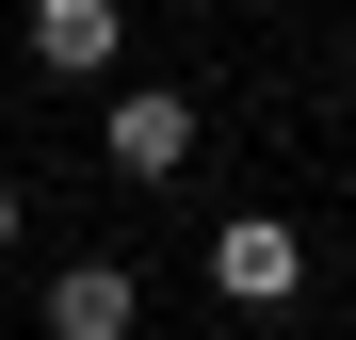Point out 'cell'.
I'll list each match as a JSON object with an SVG mask.
<instances>
[{"instance_id":"cell-4","label":"cell","mask_w":356,"mask_h":340,"mask_svg":"<svg viewBox=\"0 0 356 340\" xmlns=\"http://www.w3.org/2000/svg\"><path fill=\"white\" fill-rule=\"evenodd\" d=\"M146 292H130V259H65L49 275V340H130Z\"/></svg>"},{"instance_id":"cell-2","label":"cell","mask_w":356,"mask_h":340,"mask_svg":"<svg viewBox=\"0 0 356 340\" xmlns=\"http://www.w3.org/2000/svg\"><path fill=\"white\" fill-rule=\"evenodd\" d=\"M211 292L227 308H291V292H308V243H291L275 211H227L211 227Z\"/></svg>"},{"instance_id":"cell-6","label":"cell","mask_w":356,"mask_h":340,"mask_svg":"<svg viewBox=\"0 0 356 340\" xmlns=\"http://www.w3.org/2000/svg\"><path fill=\"white\" fill-rule=\"evenodd\" d=\"M340 81H356V17H340Z\"/></svg>"},{"instance_id":"cell-3","label":"cell","mask_w":356,"mask_h":340,"mask_svg":"<svg viewBox=\"0 0 356 340\" xmlns=\"http://www.w3.org/2000/svg\"><path fill=\"white\" fill-rule=\"evenodd\" d=\"M113 49H130L113 0H33V65H49V81H113Z\"/></svg>"},{"instance_id":"cell-5","label":"cell","mask_w":356,"mask_h":340,"mask_svg":"<svg viewBox=\"0 0 356 340\" xmlns=\"http://www.w3.org/2000/svg\"><path fill=\"white\" fill-rule=\"evenodd\" d=\"M0 243H17V179H0Z\"/></svg>"},{"instance_id":"cell-1","label":"cell","mask_w":356,"mask_h":340,"mask_svg":"<svg viewBox=\"0 0 356 340\" xmlns=\"http://www.w3.org/2000/svg\"><path fill=\"white\" fill-rule=\"evenodd\" d=\"M97 146H113V179H178V162H195V97L178 81H113Z\"/></svg>"}]
</instances>
